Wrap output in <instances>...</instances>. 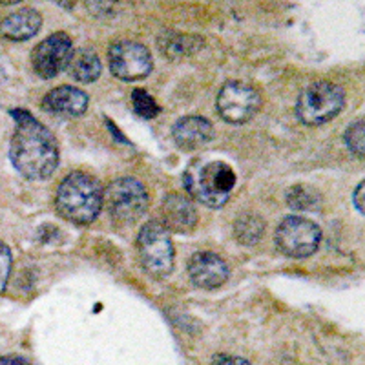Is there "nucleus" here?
<instances>
[{
    "mask_svg": "<svg viewBox=\"0 0 365 365\" xmlns=\"http://www.w3.org/2000/svg\"><path fill=\"white\" fill-rule=\"evenodd\" d=\"M354 207L358 208L360 214H364V181L360 182L354 190Z\"/></svg>",
    "mask_w": 365,
    "mask_h": 365,
    "instance_id": "23",
    "label": "nucleus"
},
{
    "mask_svg": "<svg viewBox=\"0 0 365 365\" xmlns=\"http://www.w3.org/2000/svg\"><path fill=\"white\" fill-rule=\"evenodd\" d=\"M41 13L31 8H22L0 21V37L8 41H28L41 31Z\"/></svg>",
    "mask_w": 365,
    "mask_h": 365,
    "instance_id": "15",
    "label": "nucleus"
},
{
    "mask_svg": "<svg viewBox=\"0 0 365 365\" xmlns=\"http://www.w3.org/2000/svg\"><path fill=\"white\" fill-rule=\"evenodd\" d=\"M344 88L329 81H316L299 93L296 115L303 125L318 126L334 119L344 110Z\"/></svg>",
    "mask_w": 365,
    "mask_h": 365,
    "instance_id": "4",
    "label": "nucleus"
},
{
    "mask_svg": "<svg viewBox=\"0 0 365 365\" xmlns=\"http://www.w3.org/2000/svg\"><path fill=\"white\" fill-rule=\"evenodd\" d=\"M163 225L168 232L187 234L192 232L197 225V210L188 197L181 194L166 195L163 201Z\"/></svg>",
    "mask_w": 365,
    "mask_h": 365,
    "instance_id": "12",
    "label": "nucleus"
},
{
    "mask_svg": "<svg viewBox=\"0 0 365 365\" xmlns=\"http://www.w3.org/2000/svg\"><path fill=\"white\" fill-rule=\"evenodd\" d=\"M289 207L296 208V210L314 212L319 210L322 207V195L316 188L307 187V185H296V187L289 188L285 195Z\"/></svg>",
    "mask_w": 365,
    "mask_h": 365,
    "instance_id": "18",
    "label": "nucleus"
},
{
    "mask_svg": "<svg viewBox=\"0 0 365 365\" xmlns=\"http://www.w3.org/2000/svg\"><path fill=\"white\" fill-rule=\"evenodd\" d=\"M104 190L99 181L83 172H71L61 181L55 195L58 214L77 225H90L103 210Z\"/></svg>",
    "mask_w": 365,
    "mask_h": 365,
    "instance_id": "2",
    "label": "nucleus"
},
{
    "mask_svg": "<svg viewBox=\"0 0 365 365\" xmlns=\"http://www.w3.org/2000/svg\"><path fill=\"white\" fill-rule=\"evenodd\" d=\"M101 71H103V64H101V58L97 57L96 51L81 50L71 57L70 73L77 83H93V81L99 79Z\"/></svg>",
    "mask_w": 365,
    "mask_h": 365,
    "instance_id": "16",
    "label": "nucleus"
},
{
    "mask_svg": "<svg viewBox=\"0 0 365 365\" xmlns=\"http://www.w3.org/2000/svg\"><path fill=\"white\" fill-rule=\"evenodd\" d=\"M11 265H13V256L11 250L6 243L0 241V292L6 291L8 287L9 274H11Z\"/></svg>",
    "mask_w": 365,
    "mask_h": 365,
    "instance_id": "21",
    "label": "nucleus"
},
{
    "mask_svg": "<svg viewBox=\"0 0 365 365\" xmlns=\"http://www.w3.org/2000/svg\"><path fill=\"white\" fill-rule=\"evenodd\" d=\"M137 254L143 269L154 276L165 278L174 269V241L168 228L161 221H148L137 236Z\"/></svg>",
    "mask_w": 365,
    "mask_h": 365,
    "instance_id": "5",
    "label": "nucleus"
},
{
    "mask_svg": "<svg viewBox=\"0 0 365 365\" xmlns=\"http://www.w3.org/2000/svg\"><path fill=\"white\" fill-rule=\"evenodd\" d=\"M262 106V96L254 86L240 81H230L220 90L217 112L227 123L241 125L252 119Z\"/></svg>",
    "mask_w": 365,
    "mask_h": 365,
    "instance_id": "9",
    "label": "nucleus"
},
{
    "mask_svg": "<svg viewBox=\"0 0 365 365\" xmlns=\"http://www.w3.org/2000/svg\"><path fill=\"white\" fill-rule=\"evenodd\" d=\"M212 365H252V364H250V361H247L245 358L227 356V354H217V356L212 360Z\"/></svg>",
    "mask_w": 365,
    "mask_h": 365,
    "instance_id": "22",
    "label": "nucleus"
},
{
    "mask_svg": "<svg viewBox=\"0 0 365 365\" xmlns=\"http://www.w3.org/2000/svg\"><path fill=\"white\" fill-rule=\"evenodd\" d=\"M73 44L66 34H53L41 42L31 53V64L38 77L53 79L70 66Z\"/></svg>",
    "mask_w": 365,
    "mask_h": 365,
    "instance_id": "10",
    "label": "nucleus"
},
{
    "mask_svg": "<svg viewBox=\"0 0 365 365\" xmlns=\"http://www.w3.org/2000/svg\"><path fill=\"white\" fill-rule=\"evenodd\" d=\"M319 243H322V230L314 221L305 217H285L276 228V247L279 252L294 259L312 256L318 250Z\"/></svg>",
    "mask_w": 365,
    "mask_h": 365,
    "instance_id": "7",
    "label": "nucleus"
},
{
    "mask_svg": "<svg viewBox=\"0 0 365 365\" xmlns=\"http://www.w3.org/2000/svg\"><path fill=\"white\" fill-rule=\"evenodd\" d=\"M132 104L133 110H135L143 119H154V117H158V103H155L154 97L150 96L146 90H143V88H137V90L132 91Z\"/></svg>",
    "mask_w": 365,
    "mask_h": 365,
    "instance_id": "19",
    "label": "nucleus"
},
{
    "mask_svg": "<svg viewBox=\"0 0 365 365\" xmlns=\"http://www.w3.org/2000/svg\"><path fill=\"white\" fill-rule=\"evenodd\" d=\"M103 207L119 223H135L148 210V192L137 179L119 178L104 188Z\"/></svg>",
    "mask_w": 365,
    "mask_h": 365,
    "instance_id": "6",
    "label": "nucleus"
},
{
    "mask_svg": "<svg viewBox=\"0 0 365 365\" xmlns=\"http://www.w3.org/2000/svg\"><path fill=\"white\" fill-rule=\"evenodd\" d=\"M42 108L53 115L81 117L88 110V96L79 88L58 86L46 93Z\"/></svg>",
    "mask_w": 365,
    "mask_h": 365,
    "instance_id": "13",
    "label": "nucleus"
},
{
    "mask_svg": "<svg viewBox=\"0 0 365 365\" xmlns=\"http://www.w3.org/2000/svg\"><path fill=\"white\" fill-rule=\"evenodd\" d=\"M265 232V223L256 214H243L234 223V236L243 245H256Z\"/></svg>",
    "mask_w": 365,
    "mask_h": 365,
    "instance_id": "17",
    "label": "nucleus"
},
{
    "mask_svg": "<svg viewBox=\"0 0 365 365\" xmlns=\"http://www.w3.org/2000/svg\"><path fill=\"white\" fill-rule=\"evenodd\" d=\"M0 73H2V70H0Z\"/></svg>",
    "mask_w": 365,
    "mask_h": 365,
    "instance_id": "25",
    "label": "nucleus"
},
{
    "mask_svg": "<svg viewBox=\"0 0 365 365\" xmlns=\"http://www.w3.org/2000/svg\"><path fill=\"white\" fill-rule=\"evenodd\" d=\"M110 71L117 79L132 83L145 79L154 70V58L145 44L135 41H117L108 50Z\"/></svg>",
    "mask_w": 365,
    "mask_h": 365,
    "instance_id": "8",
    "label": "nucleus"
},
{
    "mask_svg": "<svg viewBox=\"0 0 365 365\" xmlns=\"http://www.w3.org/2000/svg\"><path fill=\"white\" fill-rule=\"evenodd\" d=\"M345 145L353 152L356 158L364 159V150H365V139H364V119L354 120L353 125L345 130Z\"/></svg>",
    "mask_w": 365,
    "mask_h": 365,
    "instance_id": "20",
    "label": "nucleus"
},
{
    "mask_svg": "<svg viewBox=\"0 0 365 365\" xmlns=\"http://www.w3.org/2000/svg\"><path fill=\"white\" fill-rule=\"evenodd\" d=\"M15 133L9 145V159L15 170L26 179L50 178L58 166V145L53 133L26 110H11Z\"/></svg>",
    "mask_w": 365,
    "mask_h": 365,
    "instance_id": "1",
    "label": "nucleus"
},
{
    "mask_svg": "<svg viewBox=\"0 0 365 365\" xmlns=\"http://www.w3.org/2000/svg\"><path fill=\"white\" fill-rule=\"evenodd\" d=\"M185 187L205 207L221 208L236 187V174L223 161H195L185 172Z\"/></svg>",
    "mask_w": 365,
    "mask_h": 365,
    "instance_id": "3",
    "label": "nucleus"
},
{
    "mask_svg": "<svg viewBox=\"0 0 365 365\" xmlns=\"http://www.w3.org/2000/svg\"><path fill=\"white\" fill-rule=\"evenodd\" d=\"M0 365H34L22 356H2L0 358Z\"/></svg>",
    "mask_w": 365,
    "mask_h": 365,
    "instance_id": "24",
    "label": "nucleus"
},
{
    "mask_svg": "<svg viewBox=\"0 0 365 365\" xmlns=\"http://www.w3.org/2000/svg\"><path fill=\"white\" fill-rule=\"evenodd\" d=\"M190 282L200 289H217L228 279V267L223 257L214 252H195L188 262Z\"/></svg>",
    "mask_w": 365,
    "mask_h": 365,
    "instance_id": "11",
    "label": "nucleus"
},
{
    "mask_svg": "<svg viewBox=\"0 0 365 365\" xmlns=\"http://www.w3.org/2000/svg\"><path fill=\"white\" fill-rule=\"evenodd\" d=\"M172 137L181 150H195L214 137V126L201 115L181 117L172 128Z\"/></svg>",
    "mask_w": 365,
    "mask_h": 365,
    "instance_id": "14",
    "label": "nucleus"
}]
</instances>
